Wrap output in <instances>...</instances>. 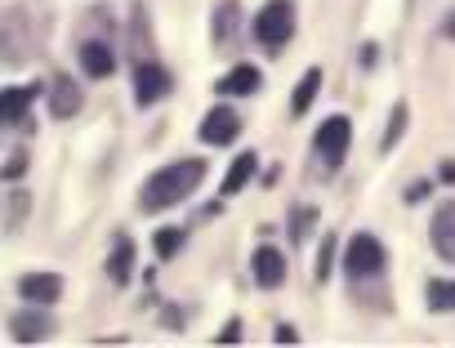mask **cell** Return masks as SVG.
<instances>
[{"mask_svg": "<svg viewBox=\"0 0 455 348\" xmlns=\"http://www.w3.org/2000/svg\"><path fill=\"white\" fill-rule=\"evenodd\" d=\"M201 179H205V161H201V156L174 161V165L148 174V184H143V193H139V210H148V215L170 210V206L188 202V197L201 188Z\"/></svg>", "mask_w": 455, "mask_h": 348, "instance_id": "1", "label": "cell"}, {"mask_svg": "<svg viewBox=\"0 0 455 348\" xmlns=\"http://www.w3.org/2000/svg\"><path fill=\"white\" fill-rule=\"evenodd\" d=\"M295 36V0H268L255 14V41L268 50H282Z\"/></svg>", "mask_w": 455, "mask_h": 348, "instance_id": "2", "label": "cell"}, {"mask_svg": "<svg viewBox=\"0 0 455 348\" xmlns=\"http://www.w3.org/2000/svg\"><path fill=\"white\" fill-rule=\"evenodd\" d=\"M348 143H353V121H348V116H331V121H322V130H317V138H313L317 165L335 174V170L344 165V156H348Z\"/></svg>", "mask_w": 455, "mask_h": 348, "instance_id": "3", "label": "cell"}, {"mask_svg": "<svg viewBox=\"0 0 455 348\" xmlns=\"http://www.w3.org/2000/svg\"><path fill=\"white\" fill-rule=\"evenodd\" d=\"M384 246H379V237H371V233H353L348 237V246H344V273H348V281H362V277H379L384 273Z\"/></svg>", "mask_w": 455, "mask_h": 348, "instance_id": "4", "label": "cell"}, {"mask_svg": "<svg viewBox=\"0 0 455 348\" xmlns=\"http://www.w3.org/2000/svg\"><path fill=\"white\" fill-rule=\"evenodd\" d=\"M170 85H174V81H170V72H165L161 63H148V59H143V63L134 67V103H139V107L161 103V99L170 94Z\"/></svg>", "mask_w": 455, "mask_h": 348, "instance_id": "5", "label": "cell"}, {"mask_svg": "<svg viewBox=\"0 0 455 348\" xmlns=\"http://www.w3.org/2000/svg\"><path fill=\"white\" fill-rule=\"evenodd\" d=\"M242 134V116L233 107H210L205 121H201V143L210 147H223V143H233Z\"/></svg>", "mask_w": 455, "mask_h": 348, "instance_id": "6", "label": "cell"}, {"mask_svg": "<svg viewBox=\"0 0 455 348\" xmlns=\"http://www.w3.org/2000/svg\"><path fill=\"white\" fill-rule=\"evenodd\" d=\"M428 241L437 250V259L455 264V202H442L433 210V224H428Z\"/></svg>", "mask_w": 455, "mask_h": 348, "instance_id": "7", "label": "cell"}, {"mask_svg": "<svg viewBox=\"0 0 455 348\" xmlns=\"http://www.w3.org/2000/svg\"><path fill=\"white\" fill-rule=\"evenodd\" d=\"M19 295H23L28 304L50 308V304L63 299V277H59V273H28V277H19Z\"/></svg>", "mask_w": 455, "mask_h": 348, "instance_id": "8", "label": "cell"}, {"mask_svg": "<svg viewBox=\"0 0 455 348\" xmlns=\"http://www.w3.org/2000/svg\"><path fill=\"white\" fill-rule=\"evenodd\" d=\"M59 326H54V317L50 312H36V308H28V312H14L10 317V335L19 339V344H41V339H50Z\"/></svg>", "mask_w": 455, "mask_h": 348, "instance_id": "9", "label": "cell"}, {"mask_svg": "<svg viewBox=\"0 0 455 348\" xmlns=\"http://www.w3.org/2000/svg\"><path fill=\"white\" fill-rule=\"evenodd\" d=\"M50 112H54L59 121H68V116L81 112V85H76L68 72H54V76H50Z\"/></svg>", "mask_w": 455, "mask_h": 348, "instance_id": "10", "label": "cell"}, {"mask_svg": "<svg viewBox=\"0 0 455 348\" xmlns=\"http://www.w3.org/2000/svg\"><path fill=\"white\" fill-rule=\"evenodd\" d=\"M251 268H255V281H259L264 290H277V286L286 281V255H282L277 246H259Z\"/></svg>", "mask_w": 455, "mask_h": 348, "instance_id": "11", "label": "cell"}, {"mask_svg": "<svg viewBox=\"0 0 455 348\" xmlns=\"http://www.w3.org/2000/svg\"><path fill=\"white\" fill-rule=\"evenodd\" d=\"M81 67H85L94 81H103V76L116 72V50H112L108 41H81Z\"/></svg>", "mask_w": 455, "mask_h": 348, "instance_id": "12", "label": "cell"}, {"mask_svg": "<svg viewBox=\"0 0 455 348\" xmlns=\"http://www.w3.org/2000/svg\"><path fill=\"white\" fill-rule=\"evenodd\" d=\"M259 81H264V76H259V67L237 63L223 81H214V90H219V94H228V99H246V94H255V90H259Z\"/></svg>", "mask_w": 455, "mask_h": 348, "instance_id": "13", "label": "cell"}, {"mask_svg": "<svg viewBox=\"0 0 455 348\" xmlns=\"http://www.w3.org/2000/svg\"><path fill=\"white\" fill-rule=\"evenodd\" d=\"M108 277H112L116 286H125V281L134 277V241H130V237H116V246H112V255H108Z\"/></svg>", "mask_w": 455, "mask_h": 348, "instance_id": "14", "label": "cell"}, {"mask_svg": "<svg viewBox=\"0 0 455 348\" xmlns=\"http://www.w3.org/2000/svg\"><path fill=\"white\" fill-rule=\"evenodd\" d=\"M259 170V156L255 152H242L237 161H233V170L223 174V197H233V193H242L246 184H251V174Z\"/></svg>", "mask_w": 455, "mask_h": 348, "instance_id": "15", "label": "cell"}, {"mask_svg": "<svg viewBox=\"0 0 455 348\" xmlns=\"http://www.w3.org/2000/svg\"><path fill=\"white\" fill-rule=\"evenodd\" d=\"M317 90H322V67H308V72L299 76V90L291 94V112H295V116H304V112L313 107Z\"/></svg>", "mask_w": 455, "mask_h": 348, "instance_id": "16", "label": "cell"}, {"mask_svg": "<svg viewBox=\"0 0 455 348\" xmlns=\"http://www.w3.org/2000/svg\"><path fill=\"white\" fill-rule=\"evenodd\" d=\"M36 90H5L0 94V116H5V125H19L28 116V103H32Z\"/></svg>", "mask_w": 455, "mask_h": 348, "instance_id": "17", "label": "cell"}, {"mask_svg": "<svg viewBox=\"0 0 455 348\" xmlns=\"http://www.w3.org/2000/svg\"><path fill=\"white\" fill-rule=\"evenodd\" d=\"M233 32H237V0H219V5H214V41L228 45Z\"/></svg>", "mask_w": 455, "mask_h": 348, "instance_id": "18", "label": "cell"}, {"mask_svg": "<svg viewBox=\"0 0 455 348\" xmlns=\"http://www.w3.org/2000/svg\"><path fill=\"white\" fill-rule=\"evenodd\" d=\"M313 219H317V210H313V206H295V210H291L286 233H291V241H295V246H304V237L313 233Z\"/></svg>", "mask_w": 455, "mask_h": 348, "instance_id": "19", "label": "cell"}, {"mask_svg": "<svg viewBox=\"0 0 455 348\" xmlns=\"http://www.w3.org/2000/svg\"><path fill=\"white\" fill-rule=\"evenodd\" d=\"M428 308L433 312H455V281H428Z\"/></svg>", "mask_w": 455, "mask_h": 348, "instance_id": "20", "label": "cell"}, {"mask_svg": "<svg viewBox=\"0 0 455 348\" xmlns=\"http://www.w3.org/2000/svg\"><path fill=\"white\" fill-rule=\"evenodd\" d=\"M183 241H188L183 228H161V233H156V255H161V259H174Z\"/></svg>", "mask_w": 455, "mask_h": 348, "instance_id": "21", "label": "cell"}, {"mask_svg": "<svg viewBox=\"0 0 455 348\" xmlns=\"http://www.w3.org/2000/svg\"><path fill=\"white\" fill-rule=\"evenodd\" d=\"M406 103H393V112H388V130H384V147H393L402 134H406Z\"/></svg>", "mask_w": 455, "mask_h": 348, "instance_id": "22", "label": "cell"}, {"mask_svg": "<svg viewBox=\"0 0 455 348\" xmlns=\"http://www.w3.org/2000/svg\"><path fill=\"white\" fill-rule=\"evenodd\" d=\"M23 215H28V193H23V188H10V197H5V224L19 228Z\"/></svg>", "mask_w": 455, "mask_h": 348, "instance_id": "23", "label": "cell"}, {"mask_svg": "<svg viewBox=\"0 0 455 348\" xmlns=\"http://www.w3.org/2000/svg\"><path fill=\"white\" fill-rule=\"evenodd\" d=\"M335 250H339V241H335V233H331V237L322 241V259H317V273H313L317 281H326V277H331V259H335Z\"/></svg>", "mask_w": 455, "mask_h": 348, "instance_id": "24", "label": "cell"}, {"mask_svg": "<svg viewBox=\"0 0 455 348\" xmlns=\"http://www.w3.org/2000/svg\"><path fill=\"white\" fill-rule=\"evenodd\" d=\"M237 339H242V321H237V317H233V321H228V326L214 335V344H237Z\"/></svg>", "mask_w": 455, "mask_h": 348, "instance_id": "25", "label": "cell"}, {"mask_svg": "<svg viewBox=\"0 0 455 348\" xmlns=\"http://www.w3.org/2000/svg\"><path fill=\"white\" fill-rule=\"evenodd\" d=\"M273 339H277V344H299V330H295L291 321H282V326L273 330Z\"/></svg>", "mask_w": 455, "mask_h": 348, "instance_id": "26", "label": "cell"}, {"mask_svg": "<svg viewBox=\"0 0 455 348\" xmlns=\"http://www.w3.org/2000/svg\"><path fill=\"white\" fill-rule=\"evenodd\" d=\"M428 188H433V184H411V193H406V202H424V197H428Z\"/></svg>", "mask_w": 455, "mask_h": 348, "instance_id": "27", "label": "cell"}, {"mask_svg": "<svg viewBox=\"0 0 455 348\" xmlns=\"http://www.w3.org/2000/svg\"><path fill=\"white\" fill-rule=\"evenodd\" d=\"M23 165H28V161H23V156H19V161H10V165H5V184H10V179H19V174H23Z\"/></svg>", "mask_w": 455, "mask_h": 348, "instance_id": "28", "label": "cell"}, {"mask_svg": "<svg viewBox=\"0 0 455 348\" xmlns=\"http://www.w3.org/2000/svg\"><path fill=\"white\" fill-rule=\"evenodd\" d=\"M357 59H362V67H371V63H375V45H371V41H366V45H362V54H357Z\"/></svg>", "mask_w": 455, "mask_h": 348, "instance_id": "29", "label": "cell"}, {"mask_svg": "<svg viewBox=\"0 0 455 348\" xmlns=\"http://www.w3.org/2000/svg\"><path fill=\"white\" fill-rule=\"evenodd\" d=\"M442 36H451V41H455V10H451V19L442 23Z\"/></svg>", "mask_w": 455, "mask_h": 348, "instance_id": "30", "label": "cell"}, {"mask_svg": "<svg viewBox=\"0 0 455 348\" xmlns=\"http://www.w3.org/2000/svg\"><path fill=\"white\" fill-rule=\"evenodd\" d=\"M442 179H446V184H455V161H446V165H442Z\"/></svg>", "mask_w": 455, "mask_h": 348, "instance_id": "31", "label": "cell"}]
</instances>
